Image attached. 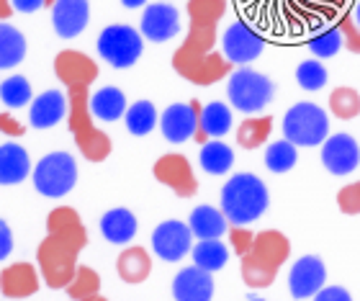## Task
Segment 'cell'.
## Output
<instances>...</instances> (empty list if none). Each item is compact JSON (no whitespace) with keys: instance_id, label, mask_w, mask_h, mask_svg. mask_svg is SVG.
I'll return each instance as SVG.
<instances>
[{"instance_id":"obj_3","label":"cell","mask_w":360,"mask_h":301,"mask_svg":"<svg viewBox=\"0 0 360 301\" xmlns=\"http://www.w3.org/2000/svg\"><path fill=\"white\" fill-rule=\"evenodd\" d=\"M268 209V188L252 173L232 175L221 188V211L229 224L245 226L263 217Z\"/></svg>"},{"instance_id":"obj_40","label":"cell","mask_w":360,"mask_h":301,"mask_svg":"<svg viewBox=\"0 0 360 301\" xmlns=\"http://www.w3.org/2000/svg\"><path fill=\"white\" fill-rule=\"evenodd\" d=\"M338 201L345 214H360V183H353V186L340 191Z\"/></svg>"},{"instance_id":"obj_22","label":"cell","mask_w":360,"mask_h":301,"mask_svg":"<svg viewBox=\"0 0 360 301\" xmlns=\"http://www.w3.org/2000/svg\"><path fill=\"white\" fill-rule=\"evenodd\" d=\"M31 173V158L21 144H0V186H15Z\"/></svg>"},{"instance_id":"obj_25","label":"cell","mask_w":360,"mask_h":301,"mask_svg":"<svg viewBox=\"0 0 360 301\" xmlns=\"http://www.w3.org/2000/svg\"><path fill=\"white\" fill-rule=\"evenodd\" d=\"M136 217L129 209H111L101 217V232L111 245H127L136 234Z\"/></svg>"},{"instance_id":"obj_34","label":"cell","mask_w":360,"mask_h":301,"mask_svg":"<svg viewBox=\"0 0 360 301\" xmlns=\"http://www.w3.org/2000/svg\"><path fill=\"white\" fill-rule=\"evenodd\" d=\"M98 288H101V278H98V273L88 265H77L75 276L72 281L68 283V296H72L75 301H83L90 299V296L98 294Z\"/></svg>"},{"instance_id":"obj_2","label":"cell","mask_w":360,"mask_h":301,"mask_svg":"<svg viewBox=\"0 0 360 301\" xmlns=\"http://www.w3.org/2000/svg\"><path fill=\"white\" fill-rule=\"evenodd\" d=\"M214 44H217V23L191 21L186 41L173 57L175 72L195 85H211L221 80L229 72L232 62L224 54H219Z\"/></svg>"},{"instance_id":"obj_41","label":"cell","mask_w":360,"mask_h":301,"mask_svg":"<svg viewBox=\"0 0 360 301\" xmlns=\"http://www.w3.org/2000/svg\"><path fill=\"white\" fill-rule=\"evenodd\" d=\"M340 31H342V37H345V46L347 49H353V52H360V26L353 23L350 15H342V21L338 23Z\"/></svg>"},{"instance_id":"obj_48","label":"cell","mask_w":360,"mask_h":301,"mask_svg":"<svg viewBox=\"0 0 360 301\" xmlns=\"http://www.w3.org/2000/svg\"><path fill=\"white\" fill-rule=\"evenodd\" d=\"M121 3H124L127 8H142L147 0H121Z\"/></svg>"},{"instance_id":"obj_30","label":"cell","mask_w":360,"mask_h":301,"mask_svg":"<svg viewBox=\"0 0 360 301\" xmlns=\"http://www.w3.org/2000/svg\"><path fill=\"white\" fill-rule=\"evenodd\" d=\"M234 165V152L229 144L219 142V139H209L201 147V167L209 175H224L229 173Z\"/></svg>"},{"instance_id":"obj_1","label":"cell","mask_w":360,"mask_h":301,"mask_svg":"<svg viewBox=\"0 0 360 301\" xmlns=\"http://www.w3.org/2000/svg\"><path fill=\"white\" fill-rule=\"evenodd\" d=\"M46 234L37 250V263L52 288H68L77 271V255L85 248V226L75 209L60 206L46 217Z\"/></svg>"},{"instance_id":"obj_13","label":"cell","mask_w":360,"mask_h":301,"mask_svg":"<svg viewBox=\"0 0 360 301\" xmlns=\"http://www.w3.org/2000/svg\"><path fill=\"white\" fill-rule=\"evenodd\" d=\"M155 178L170 191H175V196L191 198L198 191V181L193 175V167L183 155H165L155 162Z\"/></svg>"},{"instance_id":"obj_8","label":"cell","mask_w":360,"mask_h":301,"mask_svg":"<svg viewBox=\"0 0 360 301\" xmlns=\"http://www.w3.org/2000/svg\"><path fill=\"white\" fill-rule=\"evenodd\" d=\"M98 54L103 57L111 68H131L139 57H142L144 49V37L142 31H136L134 26H127V23H111L101 31V37L96 41Z\"/></svg>"},{"instance_id":"obj_15","label":"cell","mask_w":360,"mask_h":301,"mask_svg":"<svg viewBox=\"0 0 360 301\" xmlns=\"http://www.w3.org/2000/svg\"><path fill=\"white\" fill-rule=\"evenodd\" d=\"M322 162L332 175H350L360 165V147L355 136L332 134L322 144Z\"/></svg>"},{"instance_id":"obj_10","label":"cell","mask_w":360,"mask_h":301,"mask_svg":"<svg viewBox=\"0 0 360 301\" xmlns=\"http://www.w3.org/2000/svg\"><path fill=\"white\" fill-rule=\"evenodd\" d=\"M263 49L265 39L245 21H234L221 37V54L232 65H250L263 54Z\"/></svg>"},{"instance_id":"obj_28","label":"cell","mask_w":360,"mask_h":301,"mask_svg":"<svg viewBox=\"0 0 360 301\" xmlns=\"http://www.w3.org/2000/svg\"><path fill=\"white\" fill-rule=\"evenodd\" d=\"M116 268H119V276L127 281V283H142L152 271V260H150V255H147V250L129 248L119 255Z\"/></svg>"},{"instance_id":"obj_17","label":"cell","mask_w":360,"mask_h":301,"mask_svg":"<svg viewBox=\"0 0 360 301\" xmlns=\"http://www.w3.org/2000/svg\"><path fill=\"white\" fill-rule=\"evenodd\" d=\"M90 21V3L88 0H54L52 23L57 37L75 39L85 31Z\"/></svg>"},{"instance_id":"obj_6","label":"cell","mask_w":360,"mask_h":301,"mask_svg":"<svg viewBox=\"0 0 360 301\" xmlns=\"http://www.w3.org/2000/svg\"><path fill=\"white\" fill-rule=\"evenodd\" d=\"M283 134L296 147H316L330 136L327 111L316 103H296L283 116Z\"/></svg>"},{"instance_id":"obj_4","label":"cell","mask_w":360,"mask_h":301,"mask_svg":"<svg viewBox=\"0 0 360 301\" xmlns=\"http://www.w3.org/2000/svg\"><path fill=\"white\" fill-rule=\"evenodd\" d=\"M68 101H70V132L75 136L77 147L85 158L93 162H101L111 155V139L103 134L98 127H93V111H90V98H88V85H77V88H68Z\"/></svg>"},{"instance_id":"obj_51","label":"cell","mask_w":360,"mask_h":301,"mask_svg":"<svg viewBox=\"0 0 360 301\" xmlns=\"http://www.w3.org/2000/svg\"><path fill=\"white\" fill-rule=\"evenodd\" d=\"M46 6H49V8H52V6H54V0H46Z\"/></svg>"},{"instance_id":"obj_16","label":"cell","mask_w":360,"mask_h":301,"mask_svg":"<svg viewBox=\"0 0 360 301\" xmlns=\"http://www.w3.org/2000/svg\"><path fill=\"white\" fill-rule=\"evenodd\" d=\"M324 281H327L324 263L314 255L296 260L288 273V288H291L293 299H314L324 288Z\"/></svg>"},{"instance_id":"obj_26","label":"cell","mask_w":360,"mask_h":301,"mask_svg":"<svg viewBox=\"0 0 360 301\" xmlns=\"http://www.w3.org/2000/svg\"><path fill=\"white\" fill-rule=\"evenodd\" d=\"M127 108H129L127 96H124L119 88H113V85L101 88V91H96L90 96V111H93L96 119L105 121V124L119 121L121 116H127Z\"/></svg>"},{"instance_id":"obj_12","label":"cell","mask_w":360,"mask_h":301,"mask_svg":"<svg viewBox=\"0 0 360 301\" xmlns=\"http://www.w3.org/2000/svg\"><path fill=\"white\" fill-rule=\"evenodd\" d=\"M198 116H201V105L198 101L191 103H173L167 105L165 113L160 116V129L167 142L183 144L198 132Z\"/></svg>"},{"instance_id":"obj_47","label":"cell","mask_w":360,"mask_h":301,"mask_svg":"<svg viewBox=\"0 0 360 301\" xmlns=\"http://www.w3.org/2000/svg\"><path fill=\"white\" fill-rule=\"evenodd\" d=\"M13 3L11 0H0V21H8L11 15H13Z\"/></svg>"},{"instance_id":"obj_33","label":"cell","mask_w":360,"mask_h":301,"mask_svg":"<svg viewBox=\"0 0 360 301\" xmlns=\"http://www.w3.org/2000/svg\"><path fill=\"white\" fill-rule=\"evenodd\" d=\"M299 160V152H296V144H291L288 139H278L265 150V165L273 173H288Z\"/></svg>"},{"instance_id":"obj_5","label":"cell","mask_w":360,"mask_h":301,"mask_svg":"<svg viewBox=\"0 0 360 301\" xmlns=\"http://www.w3.org/2000/svg\"><path fill=\"white\" fill-rule=\"evenodd\" d=\"M288 257V240L278 232L257 234L252 248L242 255V276L250 286H268L278 265Z\"/></svg>"},{"instance_id":"obj_14","label":"cell","mask_w":360,"mask_h":301,"mask_svg":"<svg viewBox=\"0 0 360 301\" xmlns=\"http://www.w3.org/2000/svg\"><path fill=\"white\" fill-rule=\"evenodd\" d=\"M139 31L144 39H150L155 44L170 41L180 31V13L178 8L170 3H150L144 8L142 21H139Z\"/></svg>"},{"instance_id":"obj_46","label":"cell","mask_w":360,"mask_h":301,"mask_svg":"<svg viewBox=\"0 0 360 301\" xmlns=\"http://www.w3.org/2000/svg\"><path fill=\"white\" fill-rule=\"evenodd\" d=\"M18 13H37L46 6V0H11Z\"/></svg>"},{"instance_id":"obj_21","label":"cell","mask_w":360,"mask_h":301,"mask_svg":"<svg viewBox=\"0 0 360 301\" xmlns=\"http://www.w3.org/2000/svg\"><path fill=\"white\" fill-rule=\"evenodd\" d=\"M39 291V273L29 263H13L0 273V294L8 299H26Z\"/></svg>"},{"instance_id":"obj_9","label":"cell","mask_w":360,"mask_h":301,"mask_svg":"<svg viewBox=\"0 0 360 301\" xmlns=\"http://www.w3.org/2000/svg\"><path fill=\"white\" fill-rule=\"evenodd\" d=\"M273 83L268 77L255 72L250 68H242L237 72L229 75V83H226V96L232 101V105L242 113H257L263 111L265 105L273 101Z\"/></svg>"},{"instance_id":"obj_52","label":"cell","mask_w":360,"mask_h":301,"mask_svg":"<svg viewBox=\"0 0 360 301\" xmlns=\"http://www.w3.org/2000/svg\"><path fill=\"white\" fill-rule=\"evenodd\" d=\"M250 301H265V299H250Z\"/></svg>"},{"instance_id":"obj_43","label":"cell","mask_w":360,"mask_h":301,"mask_svg":"<svg viewBox=\"0 0 360 301\" xmlns=\"http://www.w3.org/2000/svg\"><path fill=\"white\" fill-rule=\"evenodd\" d=\"M11 252H13V232H11L8 222L0 219V263H3Z\"/></svg>"},{"instance_id":"obj_31","label":"cell","mask_w":360,"mask_h":301,"mask_svg":"<svg viewBox=\"0 0 360 301\" xmlns=\"http://www.w3.org/2000/svg\"><path fill=\"white\" fill-rule=\"evenodd\" d=\"M124 121H127V129L129 134L134 136H144L150 134L152 129L158 127V108H155V103H150V101H136V103H131L127 108V116H124Z\"/></svg>"},{"instance_id":"obj_36","label":"cell","mask_w":360,"mask_h":301,"mask_svg":"<svg viewBox=\"0 0 360 301\" xmlns=\"http://www.w3.org/2000/svg\"><path fill=\"white\" fill-rule=\"evenodd\" d=\"M345 46V37H342V31L340 26H332V29H324L319 34L309 39V49L319 57V60H327V57H335Z\"/></svg>"},{"instance_id":"obj_27","label":"cell","mask_w":360,"mask_h":301,"mask_svg":"<svg viewBox=\"0 0 360 301\" xmlns=\"http://www.w3.org/2000/svg\"><path fill=\"white\" fill-rule=\"evenodd\" d=\"M26 57V37L11 23H0V70L15 68Z\"/></svg>"},{"instance_id":"obj_24","label":"cell","mask_w":360,"mask_h":301,"mask_svg":"<svg viewBox=\"0 0 360 301\" xmlns=\"http://www.w3.org/2000/svg\"><path fill=\"white\" fill-rule=\"evenodd\" d=\"M188 226L198 240H219L221 234L229 232V219L224 217V211L214 209V206H198L191 211Z\"/></svg>"},{"instance_id":"obj_32","label":"cell","mask_w":360,"mask_h":301,"mask_svg":"<svg viewBox=\"0 0 360 301\" xmlns=\"http://www.w3.org/2000/svg\"><path fill=\"white\" fill-rule=\"evenodd\" d=\"M31 83L23 75H11L6 80H0V101L8 108H23L26 103H31Z\"/></svg>"},{"instance_id":"obj_42","label":"cell","mask_w":360,"mask_h":301,"mask_svg":"<svg viewBox=\"0 0 360 301\" xmlns=\"http://www.w3.org/2000/svg\"><path fill=\"white\" fill-rule=\"evenodd\" d=\"M229 232H232L234 250H237L240 255H245V252L252 248V242H255V234H250L248 229H229Z\"/></svg>"},{"instance_id":"obj_19","label":"cell","mask_w":360,"mask_h":301,"mask_svg":"<svg viewBox=\"0 0 360 301\" xmlns=\"http://www.w3.org/2000/svg\"><path fill=\"white\" fill-rule=\"evenodd\" d=\"M214 296V278L209 271L198 265L183 268L173 281V299L175 301H211Z\"/></svg>"},{"instance_id":"obj_39","label":"cell","mask_w":360,"mask_h":301,"mask_svg":"<svg viewBox=\"0 0 360 301\" xmlns=\"http://www.w3.org/2000/svg\"><path fill=\"white\" fill-rule=\"evenodd\" d=\"M330 105L340 119H353V116L360 113V96L353 88H338V91L332 93Z\"/></svg>"},{"instance_id":"obj_35","label":"cell","mask_w":360,"mask_h":301,"mask_svg":"<svg viewBox=\"0 0 360 301\" xmlns=\"http://www.w3.org/2000/svg\"><path fill=\"white\" fill-rule=\"evenodd\" d=\"M270 127H273V119L270 116H260V119H248L237 129V142L245 147V150H255L257 144H263L270 134Z\"/></svg>"},{"instance_id":"obj_18","label":"cell","mask_w":360,"mask_h":301,"mask_svg":"<svg viewBox=\"0 0 360 301\" xmlns=\"http://www.w3.org/2000/svg\"><path fill=\"white\" fill-rule=\"evenodd\" d=\"M54 75L60 77V83L68 88H77V85H90L98 77V65L83 52H60L54 60Z\"/></svg>"},{"instance_id":"obj_37","label":"cell","mask_w":360,"mask_h":301,"mask_svg":"<svg viewBox=\"0 0 360 301\" xmlns=\"http://www.w3.org/2000/svg\"><path fill=\"white\" fill-rule=\"evenodd\" d=\"M296 80H299L301 88L309 93L322 91L324 85H327V68H324L319 60L301 62L299 68H296Z\"/></svg>"},{"instance_id":"obj_45","label":"cell","mask_w":360,"mask_h":301,"mask_svg":"<svg viewBox=\"0 0 360 301\" xmlns=\"http://www.w3.org/2000/svg\"><path fill=\"white\" fill-rule=\"evenodd\" d=\"M314 301H353V296L347 294L342 286H324L322 291L314 296Z\"/></svg>"},{"instance_id":"obj_7","label":"cell","mask_w":360,"mask_h":301,"mask_svg":"<svg viewBox=\"0 0 360 301\" xmlns=\"http://www.w3.org/2000/svg\"><path fill=\"white\" fill-rule=\"evenodd\" d=\"M34 188L46 198H62L75 188L77 183V162L68 152H52L39 160L31 170Z\"/></svg>"},{"instance_id":"obj_20","label":"cell","mask_w":360,"mask_h":301,"mask_svg":"<svg viewBox=\"0 0 360 301\" xmlns=\"http://www.w3.org/2000/svg\"><path fill=\"white\" fill-rule=\"evenodd\" d=\"M70 111V101L65 98L62 91H44L41 96L31 101L29 121L34 129H52L57 127L65 113Z\"/></svg>"},{"instance_id":"obj_11","label":"cell","mask_w":360,"mask_h":301,"mask_svg":"<svg viewBox=\"0 0 360 301\" xmlns=\"http://www.w3.org/2000/svg\"><path fill=\"white\" fill-rule=\"evenodd\" d=\"M191 240H193V232L186 222L167 219L152 232V250H155V255L167 260V263H178L193 250Z\"/></svg>"},{"instance_id":"obj_50","label":"cell","mask_w":360,"mask_h":301,"mask_svg":"<svg viewBox=\"0 0 360 301\" xmlns=\"http://www.w3.org/2000/svg\"><path fill=\"white\" fill-rule=\"evenodd\" d=\"M83 301H105V299H103V296L96 294V296H90V299H83Z\"/></svg>"},{"instance_id":"obj_49","label":"cell","mask_w":360,"mask_h":301,"mask_svg":"<svg viewBox=\"0 0 360 301\" xmlns=\"http://www.w3.org/2000/svg\"><path fill=\"white\" fill-rule=\"evenodd\" d=\"M355 23L360 26V3H358V8H355Z\"/></svg>"},{"instance_id":"obj_29","label":"cell","mask_w":360,"mask_h":301,"mask_svg":"<svg viewBox=\"0 0 360 301\" xmlns=\"http://www.w3.org/2000/svg\"><path fill=\"white\" fill-rule=\"evenodd\" d=\"M191 255H193V265L209 273H217L229 260V248L221 240H198L195 248L191 250Z\"/></svg>"},{"instance_id":"obj_44","label":"cell","mask_w":360,"mask_h":301,"mask_svg":"<svg viewBox=\"0 0 360 301\" xmlns=\"http://www.w3.org/2000/svg\"><path fill=\"white\" fill-rule=\"evenodd\" d=\"M0 134L6 136H23L26 134V127L18 124L13 116H8V113H0Z\"/></svg>"},{"instance_id":"obj_38","label":"cell","mask_w":360,"mask_h":301,"mask_svg":"<svg viewBox=\"0 0 360 301\" xmlns=\"http://www.w3.org/2000/svg\"><path fill=\"white\" fill-rule=\"evenodd\" d=\"M226 11V0H188V15L191 21L219 23Z\"/></svg>"},{"instance_id":"obj_23","label":"cell","mask_w":360,"mask_h":301,"mask_svg":"<svg viewBox=\"0 0 360 301\" xmlns=\"http://www.w3.org/2000/svg\"><path fill=\"white\" fill-rule=\"evenodd\" d=\"M229 129H232V111H229V105L214 101V103L203 105L201 108L195 139H198L201 144H206L209 139H219V136H224Z\"/></svg>"}]
</instances>
